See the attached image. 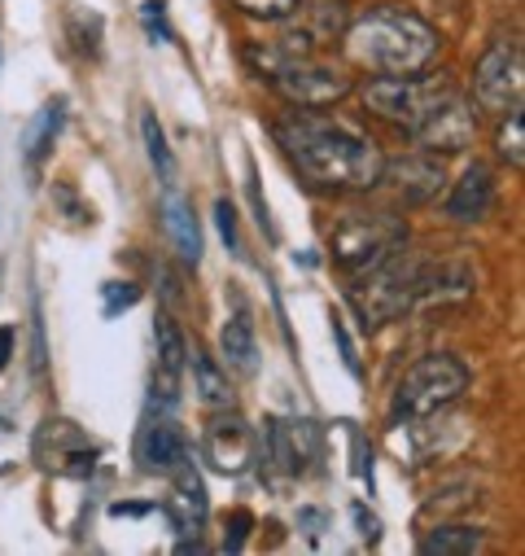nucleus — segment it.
Returning a JSON list of instances; mask_svg holds the SVG:
<instances>
[{
	"instance_id": "obj_5",
	"label": "nucleus",
	"mask_w": 525,
	"mask_h": 556,
	"mask_svg": "<svg viewBox=\"0 0 525 556\" xmlns=\"http://www.w3.org/2000/svg\"><path fill=\"white\" fill-rule=\"evenodd\" d=\"M408 241V224L389 211H376V215H346L333 237H329V250H333V263L346 271V276H359L381 267L389 254H399Z\"/></svg>"
},
{
	"instance_id": "obj_33",
	"label": "nucleus",
	"mask_w": 525,
	"mask_h": 556,
	"mask_svg": "<svg viewBox=\"0 0 525 556\" xmlns=\"http://www.w3.org/2000/svg\"><path fill=\"white\" fill-rule=\"evenodd\" d=\"M14 346H18V329H14V325H0V372L10 368V359H14Z\"/></svg>"
},
{
	"instance_id": "obj_9",
	"label": "nucleus",
	"mask_w": 525,
	"mask_h": 556,
	"mask_svg": "<svg viewBox=\"0 0 525 556\" xmlns=\"http://www.w3.org/2000/svg\"><path fill=\"white\" fill-rule=\"evenodd\" d=\"M31 452L49 473H62V478H88L101 456V447L71 421H44Z\"/></svg>"
},
{
	"instance_id": "obj_7",
	"label": "nucleus",
	"mask_w": 525,
	"mask_h": 556,
	"mask_svg": "<svg viewBox=\"0 0 525 556\" xmlns=\"http://www.w3.org/2000/svg\"><path fill=\"white\" fill-rule=\"evenodd\" d=\"M473 97H477L482 110H495V114H508V110L521 105V97H525V58H521V45L499 40L495 49H486V58L473 71Z\"/></svg>"
},
{
	"instance_id": "obj_18",
	"label": "nucleus",
	"mask_w": 525,
	"mask_h": 556,
	"mask_svg": "<svg viewBox=\"0 0 525 556\" xmlns=\"http://www.w3.org/2000/svg\"><path fill=\"white\" fill-rule=\"evenodd\" d=\"M219 359L236 377H254L258 372V342H254V329H249L245 316L223 320V329H219Z\"/></svg>"
},
{
	"instance_id": "obj_17",
	"label": "nucleus",
	"mask_w": 525,
	"mask_h": 556,
	"mask_svg": "<svg viewBox=\"0 0 525 556\" xmlns=\"http://www.w3.org/2000/svg\"><path fill=\"white\" fill-rule=\"evenodd\" d=\"M184 364L193 368V390H197V403H202V407H210V412H228V407L236 403L228 372H223V368H219L202 346H189Z\"/></svg>"
},
{
	"instance_id": "obj_30",
	"label": "nucleus",
	"mask_w": 525,
	"mask_h": 556,
	"mask_svg": "<svg viewBox=\"0 0 525 556\" xmlns=\"http://www.w3.org/2000/svg\"><path fill=\"white\" fill-rule=\"evenodd\" d=\"M228 526H232V534L223 539V547H228V552H241V547H245V539H249V526H254V517H249L245 508H236Z\"/></svg>"
},
{
	"instance_id": "obj_20",
	"label": "nucleus",
	"mask_w": 525,
	"mask_h": 556,
	"mask_svg": "<svg viewBox=\"0 0 525 556\" xmlns=\"http://www.w3.org/2000/svg\"><path fill=\"white\" fill-rule=\"evenodd\" d=\"M482 547H486V534L473 530V526H434L421 539V552L425 556H473Z\"/></svg>"
},
{
	"instance_id": "obj_14",
	"label": "nucleus",
	"mask_w": 525,
	"mask_h": 556,
	"mask_svg": "<svg viewBox=\"0 0 525 556\" xmlns=\"http://www.w3.org/2000/svg\"><path fill=\"white\" fill-rule=\"evenodd\" d=\"M176 478V495L163 504V513L171 517L176 534H197L206 513H210V500H206V482H202V469L193 465V456L171 473Z\"/></svg>"
},
{
	"instance_id": "obj_8",
	"label": "nucleus",
	"mask_w": 525,
	"mask_h": 556,
	"mask_svg": "<svg viewBox=\"0 0 525 556\" xmlns=\"http://www.w3.org/2000/svg\"><path fill=\"white\" fill-rule=\"evenodd\" d=\"M272 88L290 101V105H303V110H316V105H333L350 92V75L337 71V66H324V62H311V58H294L285 66H277L272 75Z\"/></svg>"
},
{
	"instance_id": "obj_15",
	"label": "nucleus",
	"mask_w": 525,
	"mask_h": 556,
	"mask_svg": "<svg viewBox=\"0 0 525 556\" xmlns=\"http://www.w3.org/2000/svg\"><path fill=\"white\" fill-rule=\"evenodd\" d=\"M490 206H495V176H490V167H482V163H473V167L456 180V189L447 193V202H443V211H447L456 224H477V219L490 215Z\"/></svg>"
},
{
	"instance_id": "obj_32",
	"label": "nucleus",
	"mask_w": 525,
	"mask_h": 556,
	"mask_svg": "<svg viewBox=\"0 0 525 556\" xmlns=\"http://www.w3.org/2000/svg\"><path fill=\"white\" fill-rule=\"evenodd\" d=\"M350 513H355V521H359V539H363V543L372 547V543L381 539V521H376V517H372V513H368L363 504H355Z\"/></svg>"
},
{
	"instance_id": "obj_11",
	"label": "nucleus",
	"mask_w": 525,
	"mask_h": 556,
	"mask_svg": "<svg viewBox=\"0 0 525 556\" xmlns=\"http://www.w3.org/2000/svg\"><path fill=\"white\" fill-rule=\"evenodd\" d=\"M473 136H477V118H473V105L456 92L451 101H443L417 131H412V141L430 154H460L473 146Z\"/></svg>"
},
{
	"instance_id": "obj_31",
	"label": "nucleus",
	"mask_w": 525,
	"mask_h": 556,
	"mask_svg": "<svg viewBox=\"0 0 525 556\" xmlns=\"http://www.w3.org/2000/svg\"><path fill=\"white\" fill-rule=\"evenodd\" d=\"M53 198H57V202L66 206V215H71L75 224H92V211H88V206H84V202L75 198V189H66V185H57V189H53Z\"/></svg>"
},
{
	"instance_id": "obj_19",
	"label": "nucleus",
	"mask_w": 525,
	"mask_h": 556,
	"mask_svg": "<svg viewBox=\"0 0 525 556\" xmlns=\"http://www.w3.org/2000/svg\"><path fill=\"white\" fill-rule=\"evenodd\" d=\"M62 123H66V97H53L49 105L36 110V118H31L27 131H23V159H27L31 167L53 150V141L62 136Z\"/></svg>"
},
{
	"instance_id": "obj_16",
	"label": "nucleus",
	"mask_w": 525,
	"mask_h": 556,
	"mask_svg": "<svg viewBox=\"0 0 525 556\" xmlns=\"http://www.w3.org/2000/svg\"><path fill=\"white\" fill-rule=\"evenodd\" d=\"M163 228H167V237H171V250H176L189 267H197V263H202V224H197V215H193V202L180 198L171 185H167V193H163Z\"/></svg>"
},
{
	"instance_id": "obj_34",
	"label": "nucleus",
	"mask_w": 525,
	"mask_h": 556,
	"mask_svg": "<svg viewBox=\"0 0 525 556\" xmlns=\"http://www.w3.org/2000/svg\"><path fill=\"white\" fill-rule=\"evenodd\" d=\"M14 465V430L0 421V469H10Z\"/></svg>"
},
{
	"instance_id": "obj_35",
	"label": "nucleus",
	"mask_w": 525,
	"mask_h": 556,
	"mask_svg": "<svg viewBox=\"0 0 525 556\" xmlns=\"http://www.w3.org/2000/svg\"><path fill=\"white\" fill-rule=\"evenodd\" d=\"M110 513H114V517H145V513H150V504H114Z\"/></svg>"
},
{
	"instance_id": "obj_13",
	"label": "nucleus",
	"mask_w": 525,
	"mask_h": 556,
	"mask_svg": "<svg viewBox=\"0 0 525 556\" xmlns=\"http://www.w3.org/2000/svg\"><path fill=\"white\" fill-rule=\"evenodd\" d=\"M381 180H389V189L404 202H434L447 185V172H443V159H434L430 150H417L394 163H381Z\"/></svg>"
},
{
	"instance_id": "obj_28",
	"label": "nucleus",
	"mask_w": 525,
	"mask_h": 556,
	"mask_svg": "<svg viewBox=\"0 0 525 556\" xmlns=\"http://www.w3.org/2000/svg\"><path fill=\"white\" fill-rule=\"evenodd\" d=\"M215 224H219V237H223V245H228L232 254H241V232H236V206H232L228 198H219V202H215Z\"/></svg>"
},
{
	"instance_id": "obj_21",
	"label": "nucleus",
	"mask_w": 525,
	"mask_h": 556,
	"mask_svg": "<svg viewBox=\"0 0 525 556\" xmlns=\"http://www.w3.org/2000/svg\"><path fill=\"white\" fill-rule=\"evenodd\" d=\"M154 346H158V372L163 377H180L184 355H189V342H184L180 325L167 312H158V320H154Z\"/></svg>"
},
{
	"instance_id": "obj_4",
	"label": "nucleus",
	"mask_w": 525,
	"mask_h": 556,
	"mask_svg": "<svg viewBox=\"0 0 525 556\" xmlns=\"http://www.w3.org/2000/svg\"><path fill=\"white\" fill-rule=\"evenodd\" d=\"M421 290H425V258H404L389 254L381 267L363 271L355 286V307L368 325H389L408 312L421 307Z\"/></svg>"
},
{
	"instance_id": "obj_12",
	"label": "nucleus",
	"mask_w": 525,
	"mask_h": 556,
	"mask_svg": "<svg viewBox=\"0 0 525 556\" xmlns=\"http://www.w3.org/2000/svg\"><path fill=\"white\" fill-rule=\"evenodd\" d=\"M137 460L145 473H163V478H171L189 460V439L176 426V416H163V412L145 416V426L137 434Z\"/></svg>"
},
{
	"instance_id": "obj_3",
	"label": "nucleus",
	"mask_w": 525,
	"mask_h": 556,
	"mask_svg": "<svg viewBox=\"0 0 525 556\" xmlns=\"http://www.w3.org/2000/svg\"><path fill=\"white\" fill-rule=\"evenodd\" d=\"M469 390V368L456 355H425L417 359L389 399V421L394 426H412L425 416H438L443 407H451L460 394Z\"/></svg>"
},
{
	"instance_id": "obj_22",
	"label": "nucleus",
	"mask_w": 525,
	"mask_h": 556,
	"mask_svg": "<svg viewBox=\"0 0 525 556\" xmlns=\"http://www.w3.org/2000/svg\"><path fill=\"white\" fill-rule=\"evenodd\" d=\"M141 141H145V154H150L158 180H163V185H176V154H171V146H167V131H163V123H158L154 110L141 114Z\"/></svg>"
},
{
	"instance_id": "obj_23",
	"label": "nucleus",
	"mask_w": 525,
	"mask_h": 556,
	"mask_svg": "<svg viewBox=\"0 0 525 556\" xmlns=\"http://www.w3.org/2000/svg\"><path fill=\"white\" fill-rule=\"evenodd\" d=\"M495 150H499V159H503L512 172L525 167V114H521V105L508 110V118H503V127H499V136H495Z\"/></svg>"
},
{
	"instance_id": "obj_10",
	"label": "nucleus",
	"mask_w": 525,
	"mask_h": 556,
	"mask_svg": "<svg viewBox=\"0 0 525 556\" xmlns=\"http://www.w3.org/2000/svg\"><path fill=\"white\" fill-rule=\"evenodd\" d=\"M202 456L210 460L215 473L236 478V473H245V469L254 465V456H258V434H254V430L241 421V416L228 407L223 416H215V421L206 426Z\"/></svg>"
},
{
	"instance_id": "obj_24",
	"label": "nucleus",
	"mask_w": 525,
	"mask_h": 556,
	"mask_svg": "<svg viewBox=\"0 0 525 556\" xmlns=\"http://www.w3.org/2000/svg\"><path fill=\"white\" fill-rule=\"evenodd\" d=\"M232 5L249 18H262V23H285V18L298 14L303 0H232Z\"/></svg>"
},
{
	"instance_id": "obj_2",
	"label": "nucleus",
	"mask_w": 525,
	"mask_h": 556,
	"mask_svg": "<svg viewBox=\"0 0 525 556\" xmlns=\"http://www.w3.org/2000/svg\"><path fill=\"white\" fill-rule=\"evenodd\" d=\"M346 53L350 62L381 71V75H421L438 62V31L408 14V10H394V5H376L363 18H355L346 27Z\"/></svg>"
},
{
	"instance_id": "obj_29",
	"label": "nucleus",
	"mask_w": 525,
	"mask_h": 556,
	"mask_svg": "<svg viewBox=\"0 0 525 556\" xmlns=\"http://www.w3.org/2000/svg\"><path fill=\"white\" fill-rule=\"evenodd\" d=\"M333 342H337V351H342V364H346V372L350 377H359V355H355V342H350V333H346V325H342V316H333Z\"/></svg>"
},
{
	"instance_id": "obj_1",
	"label": "nucleus",
	"mask_w": 525,
	"mask_h": 556,
	"mask_svg": "<svg viewBox=\"0 0 525 556\" xmlns=\"http://www.w3.org/2000/svg\"><path fill=\"white\" fill-rule=\"evenodd\" d=\"M277 141L285 146L290 163L320 189H342V193H363L381 185V150L363 136H355L342 123L316 118V114H294L277 123Z\"/></svg>"
},
{
	"instance_id": "obj_27",
	"label": "nucleus",
	"mask_w": 525,
	"mask_h": 556,
	"mask_svg": "<svg viewBox=\"0 0 525 556\" xmlns=\"http://www.w3.org/2000/svg\"><path fill=\"white\" fill-rule=\"evenodd\" d=\"M66 31H71V40H75L79 53H88V58L101 53V18L97 14H88V27H84V14H71Z\"/></svg>"
},
{
	"instance_id": "obj_25",
	"label": "nucleus",
	"mask_w": 525,
	"mask_h": 556,
	"mask_svg": "<svg viewBox=\"0 0 525 556\" xmlns=\"http://www.w3.org/2000/svg\"><path fill=\"white\" fill-rule=\"evenodd\" d=\"M137 303H141V286H131V281H110V286H101V316H105V320H114L118 312L137 307Z\"/></svg>"
},
{
	"instance_id": "obj_26",
	"label": "nucleus",
	"mask_w": 525,
	"mask_h": 556,
	"mask_svg": "<svg viewBox=\"0 0 525 556\" xmlns=\"http://www.w3.org/2000/svg\"><path fill=\"white\" fill-rule=\"evenodd\" d=\"M141 27H145V36H150L154 45H171V40H176L163 0H145V5H141Z\"/></svg>"
},
{
	"instance_id": "obj_6",
	"label": "nucleus",
	"mask_w": 525,
	"mask_h": 556,
	"mask_svg": "<svg viewBox=\"0 0 525 556\" xmlns=\"http://www.w3.org/2000/svg\"><path fill=\"white\" fill-rule=\"evenodd\" d=\"M451 97H456V84L443 75H381L363 88V105L404 131H417Z\"/></svg>"
}]
</instances>
